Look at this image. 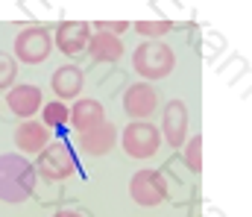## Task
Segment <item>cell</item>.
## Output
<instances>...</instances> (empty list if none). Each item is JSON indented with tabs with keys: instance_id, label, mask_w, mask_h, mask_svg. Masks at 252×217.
<instances>
[{
	"instance_id": "cell-14",
	"label": "cell",
	"mask_w": 252,
	"mask_h": 217,
	"mask_svg": "<svg viewBox=\"0 0 252 217\" xmlns=\"http://www.w3.org/2000/svg\"><path fill=\"white\" fill-rule=\"evenodd\" d=\"M50 85H53V91H56L59 100H73V97H79L85 79H82V71H79V68H73V65H62L59 71L53 73Z\"/></svg>"
},
{
	"instance_id": "cell-9",
	"label": "cell",
	"mask_w": 252,
	"mask_h": 217,
	"mask_svg": "<svg viewBox=\"0 0 252 217\" xmlns=\"http://www.w3.org/2000/svg\"><path fill=\"white\" fill-rule=\"evenodd\" d=\"M164 141L170 147H182L188 138V106L182 100H170L164 106Z\"/></svg>"
},
{
	"instance_id": "cell-18",
	"label": "cell",
	"mask_w": 252,
	"mask_h": 217,
	"mask_svg": "<svg viewBox=\"0 0 252 217\" xmlns=\"http://www.w3.org/2000/svg\"><path fill=\"white\" fill-rule=\"evenodd\" d=\"M170 21H138L135 24V32L138 35H147V38H158V35H164V32H170Z\"/></svg>"
},
{
	"instance_id": "cell-19",
	"label": "cell",
	"mask_w": 252,
	"mask_h": 217,
	"mask_svg": "<svg viewBox=\"0 0 252 217\" xmlns=\"http://www.w3.org/2000/svg\"><path fill=\"white\" fill-rule=\"evenodd\" d=\"M185 161H188V167L193 173H199L202 170V135H193L185 147Z\"/></svg>"
},
{
	"instance_id": "cell-10",
	"label": "cell",
	"mask_w": 252,
	"mask_h": 217,
	"mask_svg": "<svg viewBox=\"0 0 252 217\" xmlns=\"http://www.w3.org/2000/svg\"><path fill=\"white\" fill-rule=\"evenodd\" d=\"M115 141H118V129L109 121H103L100 126H94V129L79 135V147H82L85 155H106L115 147Z\"/></svg>"
},
{
	"instance_id": "cell-1",
	"label": "cell",
	"mask_w": 252,
	"mask_h": 217,
	"mask_svg": "<svg viewBox=\"0 0 252 217\" xmlns=\"http://www.w3.org/2000/svg\"><path fill=\"white\" fill-rule=\"evenodd\" d=\"M35 188V167L21 153L0 155V200L3 203H24L32 197Z\"/></svg>"
},
{
	"instance_id": "cell-6",
	"label": "cell",
	"mask_w": 252,
	"mask_h": 217,
	"mask_svg": "<svg viewBox=\"0 0 252 217\" xmlns=\"http://www.w3.org/2000/svg\"><path fill=\"white\" fill-rule=\"evenodd\" d=\"M35 170H38L47 182H62V179H67V176H73L76 164H73V155H70L67 144H62V141L47 144L41 153H38Z\"/></svg>"
},
{
	"instance_id": "cell-11",
	"label": "cell",
	"mask_w": 252,
	"mask_h": 217,
	"mask_svg": "<svg viewBox=\"0 0 252 217\" xmlns=\"http://www.w3.org/2000/svg\"><path fill=\"white\" fill-rule=\"evenodd\" d=\"M103 121H106V109H103V103H97V100H91V97L76 100L73 109H70V124L76 126L79 135L88 132V129H94V126H100Z\"/></svg>"
},
{
	"instance_id": "cell-20",
	"label": "cell",
	"mask_w": 252,
	"mask_h": 217,
	"mask_svg": "<svg viewBox=\"0 0 252 217\" xmlns=\"http://www.w3.org/2000/svg\"><path fill=\"white\" fill-rule=\"evenodd\" d=\"M97 27H100L106 35H115V32H118V38H121V32H124V30H129V24H126V21H100Z\"/></svg>"
},
{
	"instance_id": "cell-16",
	"label": "cell",
	"mask_w": 252,
	"mask_h": 217,
	"mask_svg": "<svg viewBox=\"0 0 252 217\" xmlns=\"http://www.w3.org/2000/svg\"><path fill=\"white\" fill-rule=\"evenodd\" d=\"M41 118H44L41 124H44L47 129H50V126H64V124L70 121V109L64 106L62 100H53V103H47V106H44Z\"/></svg>"
},
{
	"instance_id": "cell-8",
	"label": "cell",
	"mask_w": 252,
	"mask_h": 217,
	"mask_svg": "<svg viewBox=\"0 0 252 217\" xmlns=\"http://www.w3.org/2000/svg\"><path fill=\"white\" fill-rule=\"evenodd\" d=\"M53 35H56V38H53L56 47L62 50L64 56H76V53L85 50L88 41H91V32H88V24H85V21H62Z\"/></svg>"
},
{
	"instance_id": "cell-4",
	"label": "cell",
	"mask_w": 252,
	"mask_h": 217,
	"mask_svg": "<svg viewBox=\"0 0 252 217\" xmlns=\"http://www.w3.org/2000/svg\"><path fill=\"white\" fill-rule=\"evenodd\" d=\"M53 50V35L44 27H27L15 35V56L24 65H38L50 56Z\"/></svg>"
},
{
	"instance_id": "cell-12",
	"label": "cell",
	"mask_w": 252,
	"mask_h": 217,
	"mask_svg": "<svg viewBox=\"0 0 252 217\" xmlns=\"http://www.w3.org/2000/svg\"><path fill=\"white\" fill-rule=\"evenodd\" d=\"M9 109L18 115V118H32L38 109H41V91L35 85H15L9 88V97H6Z\"/></svg>"
},
{
	"instance_id": "cell-7",
	"label": "cell",
	"mask_w": 252,
	"mask_h": 217,
	"mask_svg": "<svg viewBox=\"0 0 252 217\" xmlns=\"http://www.w3.org/2000/svg\"><path fill=\"white\" fill-rule=\"evenodd\" d=\"M156 106H158V94H156V88H153L150 82H135V85L126 88L124 109H126V115H129L132 121L150 118V115L156 112Z\"/></svg>"
},
{
	"instance_id": "cell-13",
	"label": "cell",
	"mask_w": 252,
	"mask_h": 217,
	"mask_svg": "<svg viewBox=\"0 0 252 217\" xmlns=\"http://www.w3.org/2000/svg\"><path fill=\"white\" fill-rule=\"evenodd\" d=\"M15 144H18V150H24V155L27 153H41L44 147L50 144L47 141V126L38 124V121H24L15 129Z\"/></svg>"
},
{
	"instance_id": "cell-5",
	"label": "cell",
	"mask_w": 252,
	"mask_h": 217,
	"mask_svg": "<svg viewBox=\"0 0 252 217\" xmlns=\"http://www.w3.org/2000/svg\"><path fill=\"white\" fill-rule=\"evenodd\" d=\"M129 197L144 209L161 206L167 200V182L158 170H138L129 179Z\"/></svg>"
},
{
	"instance_id": "cell-3",
	"label": "cell",
	"mask_w": 252,
	"mask_h": 217,
	"mask_svg": "<svg viewBox=\"0 0 252 217\" xmlns=\"http://www.w3.org/2000/svg\"><path fill=\"white\" fill-rule=\"evenodd\" d=\"M121 144L129 158H153L161 144V132L147 121H132L121 135Z\"/></svg>"
},
{
	"instance_id": "cell-15",
	"label": "cell",
	"mask_w": 252,
	"mask_h": 217,
	"mask_svg": "<svg viewBox=\"0 0 252 217\" xmlns=\"http://www.w3.org/2000/svg\"><path fill=\"white\" fill-rule=\"evenodd\" d=\"M88 56L94 62H118L124 56V41L118 35H106V32H97L91 41H88Z\"/></svg>"
},
{
	"instance_id": "cell-2",
	"label": "cell",
	"mask_w": 252,
	"mask_h": 217,
	"mask_svg": "<svg viewBox=\"0 0 252 217\" xmlns=\"http://www.w3.org/2000/svg\"><path fill=\"white\" fill-rule=\"evenodd\" d=\"M132 68L141 79H164L176 68V56L164 41H144L132 53Z\"/></svg>"
},
{
	"instance_id": "cell-17",
	"label": "cell",
	"mask_w": 252,
	"mask_h": 217,
	"mask_svg": "<svg viewBox=\"0 0 252 217\" xmlns=\"http://www.w3.org/2000/svg\"><path fill=\"white\" fill-rule=\"evenodd\" d=\"M18 79V62L9 56V53H3L0 50V91H6V88H12V82Z\"/></svg>"
},
{
	"instance_id": "cell-21",
	"label": "cell",
	"mask_w": 252,
	"mask_h": 217,
	"mask_svg": "<svg viewBox=\"0 0 252 217\" xmlns=\"http://www.w3.org/2000/svg\"><path fill=\"white\" fill-rule=\"evenodd\" d=\"M53 217H82L79 212H70V209H62V212H56Z\"/></svg>"
}]
</instances>
